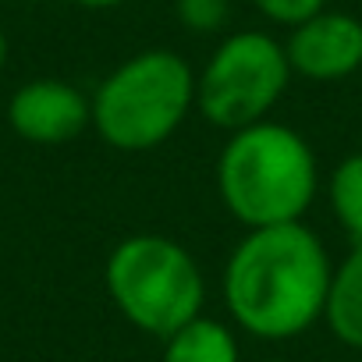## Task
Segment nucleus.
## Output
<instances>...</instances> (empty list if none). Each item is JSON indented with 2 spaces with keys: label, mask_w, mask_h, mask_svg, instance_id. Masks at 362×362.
Wrapping results in <instances>:
<instances>
[{
  "label": "nucleus",
  "mask_w": 362,
  "mask_h": 362,
  "mask_svg": "<svg viewBox=\"0 0 362 362\" xmlns=\"http://www.w3.org/2000/svg\"><path fill=\"white\" fill-rule=\"evenodd\" d=\"M4 64H8V36L0 33V71H4Z\"/></svg>",
  "instance_id": "14"
},
{
  "label": "nucleus",
  "mask_w": 362,
  "mask_h": 362,
  "mask_svg": "<svg viewBox=\"0 0 362 362\" xmlns=\"http://www.w3.org/2000/svg\"><path fill=\"white\" fill-rule=\"evenodd\" d=\"M267 362H270V358H267Z\"/></svg>",
  "instance_id": "15"
},
{
  "label": "nucleus",
  "mask_w": 362,
  "mask_h": 362,
  "mask_svg": "<svg viewBox=\"0 0 362 362\" xmlns=\"http://www.w3.org/2000/svg\"><path fill=\"white\" fill-rule=\"evenodd\" d=\"M284 43L263 29L228 33L196 71V110L221 132H242L270 117L291 86Z\"/></svg>",
  "instance_id": "5"
},
{
  "label": "nucleus",
  "mask_w": 362,
  "mask_h": 362,
  "mask_svg": "<svg viewBox=\"0 0 362 362\" xmlns=\"http://www.w3.org/2000/svg\"><path fill=\"white\" fill-rule=\"evenodd\" d=\"M8 124L36 146H64L93 128V100L64 78H33L15 89Z\"/></svg>",
  "instance_id": "6"
},
{
  "label": "nucleus",
  "mask_w": 362,
  "mask_h": 362,
  "mask_svg": "<svg viewBox=\"0 0 362 362\" xmlns=\"http://www.w3.org/2000/svg\"><path fill=\"white\" fill-rule=\"evenodd\" d=\"M174 15H177L181 29L214 36L231 18V0H174Z\"/></svg>",
  "instance_id": "11"
},
{
  "label": "nucleus",
  "mask_w": 362,
  "mask_h": 362,
  "mask_svg": "<svg viewBox=\"0 0 362 362\" xmlns=\"http://www.w3.org/2000/svg\"><path fill=\"white\" fill-rule=\"evenodd\" d=\"M259 18H267L270 25L281 29H295L302 22H309L313 15H320L327 8V0H249Z\"/></svg>",
  "instance_id": "12"
},
{
  "label": "nucleus",
  "mask_w": 362,
  "mask_h": 362,
  "mask_svg": "<svg viewBox=\"0 0 362 362\" xmlns=\"http://www.w3.org/2000/svg\"><path fill=\"white\" fill-rule=\"evenodd\" d=\"M284 54L291 75L309 82H341L362 68V22L348 11L323 8L309 22L288 29Z\"/></svg>",
  "instance_id": "7"
},
{
  "label": "nucleus",
  "mask_w": 362,
  "mask_h": 362,
  "mask_svg": "<svg viewBox=\"0 0 362 362\" xmlns=\"http://www.w3.org/2000/svg\"><path fill=\"white\" fill-rule=\"evenodd\" d=\"M160 362H242L238 337L214 316H196L163 341Z\"/></svg>",
  "instance_id": "9"
},
{
  "label": "nucleus",
  "mask_w": 362,
  "mask_h": 362,
  "mask_svg": "<svg viewBox=\"0 0 362 362\" xmlns=\"http://www.w3.org/2000/svg\"><path fill=\"white\" fill-rule=\"evenodd\" d=\"M103 288L132 327L160 341L203 316L206 305V277L196 256L181 242L149 231L128 235L110 249Z\"/></svg>",
  "instance_id": "4"
},
{
  "label": "nucleus",
  "mask_w": 362,
  "mask_h": 362,
  "mask_svg": "<svg viewBox=\"0 0 362 362\" xmlns=\"http://www.w3.org/2000/svg\"><path fill=\"white\" fill-rule=\"evenodd\" d=\"M330 277V252L305 221L252 228L228 256L224 305L249 337L291 341L323 320Z\"/></svg>",
  "instance_id": "1"
},
{
  "label": "nucleus",
  "mask_w": 362,
  "mask_h": 362,
  "mask_svg": "<svg viewBox=\"0 0 362 362\" xmlns=\"http://www.w3.org/2000/svg\"><path fill=\"white\" fill-rule=\"evenodd\" d=\"M327 203L351 245H362V153H348L327 177Z\"/></svg>",
  "instance_id": "10"
},
{
  "label": "nucleus",
  "mask_w": 362,
  "mask_h": 362,
  "mask_svg": "<svg viewBox=\"0 0 362 362\" xmlns=\"http://www.w3.org/2000/svg\"><path fill=\"white\" fill-rule=\"evenodd\" d=\"M75 8H86V11H110V8H121L128 0H71Z\"/></svg>",
  "instance_id": "13"
},
{
  "label": "nucleus",
  "mask_w": 362,
  "mask_h": 362,
  "mask_svg": "<svg viewBox=\"0 0 362 362\" xmlns=\"http://www.w3.org/2000/svg\"><path fill=\"white\" fill-rule=\"evenodd\" d=\"M217 192L245 231L298 224L320 192L316 153L302 132L267 117L228 135L217 153Z\"/></svg>",
  "instance_id": "2"
},
{
  "label": "nucleus",
  "mask_w": 362,
  "mask_h": 362,
  "mask_svg": "<svg viewBox=\"0 0 362 362\" xmlns=\"http://www.w3.org/2000/svg\"><path fill=\"white\" fill-rule=\"evenodd\" d=\"M96 135L121 153L163 146L196 107V71L177 50L149 47L124 57L89 96Z\"/></svg>",
  "instance_id": "3"
},
{
  "label": "nucleus",
  "mask_w": 362,
  "mask_h": 362,
  "mask_svg": "<svg viewBox=\"0 0 362 362\" xmlns=\"http://www.w3.org/2000/svg\"><path fill=\"white\" fill-rule=\"evenodd\" d=\"M323 323L341 344L362 351V245H351V252L334 267Z\"/></svg>",
  "instance_id": "8"
}]
</instances>
